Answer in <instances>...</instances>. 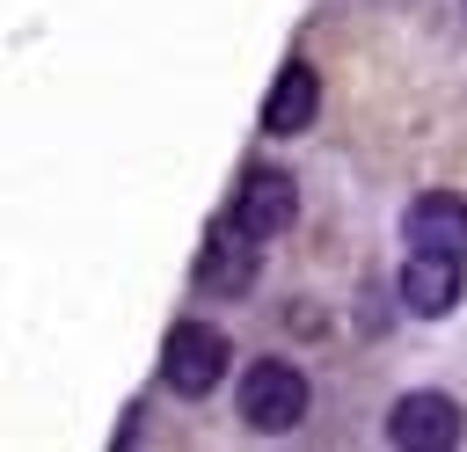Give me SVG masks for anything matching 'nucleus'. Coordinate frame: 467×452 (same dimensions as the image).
Returning a JSON list of instances; mask_svg holds the SVG:
<instances>
[{
    "label": "nucleus",
    "instance_id": "f257e3e1",
    "mask_svg": "<svg viewBox=\"0 0 467 452\" xmlns=\"http://www.w3.org/2000/svg\"><path fill=\"white\" fill-rule=\"evenodd\" d=\"M226 365H234V343L212 328V321H175V335H168V350H161V379L175 386V394H212L219 379H226Z\"/></svg>",
    "mask_w": 467,
    "mask_h": 452
},
{
    "label": "nucleus",
    "instance_id": "f03ea898",
    "mask_svg": "<svg viewBox=\"0 0 467 452\" xmlns=\"http://www.w3.org/2000/svg\"><path fill=\"white\" fill-rule=\"evenodd\" d=\"M241 416H248V430H292V423L306 416V379H299V365L255 357V365L241 372Z\"/></svg>",
    "mask_w": 467,
    "mask_h": 452
},
{
    "label": "nucleus",
    "instance_id": "7ed1b4c3",
    "mask_svg": "<svg viewBox=\"0 0 467 452\" xmlns=\"http://www.w3.org/2000/svg\"><path fill=\"white\" fill-rule=\"evenodd\" d=\"M292 211H299L292 175H277V168H248V175L234 182V233L270 241V233H285V226H292Z\"/></svg>",
    "mask_w": 467,
    "mask_h": 452
},
{
    "label": "nucleus",
    "instance_id": "20e7f679",
    "mask_svg": "<svg viewBox=\"0 0 467 452\" xmlns=\"http://www.w3.org/2000/svg\"><path fill=\"white\" fill-rule=\"evenodd\" d=\"M387 437L409 445V452H445V445H460V408H452V394H438V386L401 394L394 416H387Z\"/></svg>",
    "mask_w": 467,
    "mask_h": 452
},
{
    "label": "nucleus",
    "instance_id": "39448f33",
    "mask_svg": "<svg viewBox=\"0 0 467 452\" xmlns=\"http://www.w3.org/2000/svg\"><path fill=\"white\" fill-rule=\"evenodd\" d=\"M401 306L409 313H423V321H438V313H452V299H460V255H445V248H409V262H401Z\"/></svg>",
    "mask_w": 467,
    "mask_h": 452
},
{
    "label": "nucleus",
    "instance_id": "423d86ee",
    "mask_svg": "<svg viewBox=\"0 0 467 452\" xmlns=\"http://www.w3.org/2000/svg\"><path fill=\"white\" fill-rule=\"evenodd\" d=\"M409 248L467 255V197H452V190H423V197L409 204Z\"/></svg>",
    "mask_w": 467,
    "mask_h": 452
},
{
    "label": "nucleus",
    "instance_id": "0eeeda50",
    "mask_svg": "<svg viewBox=\"0 0 467 452\" xmlns=\"http://www.w3.org/2000/svg\"><path fill=\"white\" fill-rule=\"evenodd\" d=\"M314 109H321V80H314L306 66H285V73L270 80V95H263V131H270V139H292V131L314 124Z\"/></svg>",
    "mask_w": 467,
    "mask_h": 452
},
{
    "label": "nucleus",
    "instance_id": "6e6552de",
    "mask_svg": "<svg viewBox=\"0 0 467 452\" xmlns=\"http://www.w3.org/2000/svg\"><path fill=\"white\" fill-rule=\"evenodd\" d=\"M255 233H241V241H212L204 248V262H197V277H204V292H248L255 284V248H248Z\"/></svg>",
    "mask_w": 467,
    "mask_h": 452
}]
</instances>
